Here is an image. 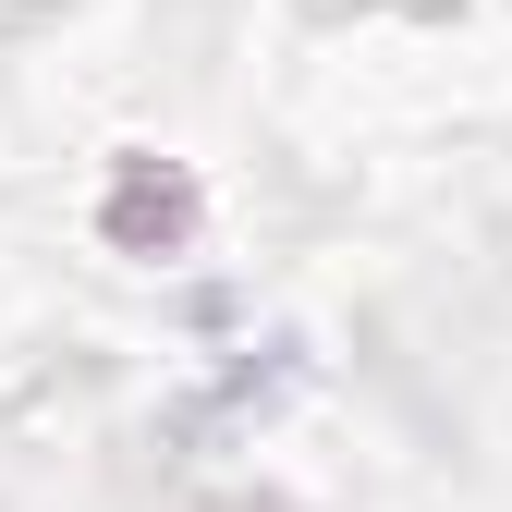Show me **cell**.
<instances>
[{
	"label": "cell",
	"instance_id": "cell-1",
	"mask_svg": "<svg viewBox=\"0 0 512 512\" xmlns=\"http://www.w3.org/2000/svg\"><path fill=\"white\" fill-rule=\"evenodd\" d=\"M183 220H196L183 171H147V159L122 171V196H110V244H135V256H147V244H183Z\"/></svg>",
	"mask_w": 512,
	"mask_h": 512
}]
</instances>
